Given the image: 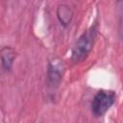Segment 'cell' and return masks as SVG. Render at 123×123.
<instances>
[{
	"label": "cell",
	"mask_w": 123,
	"mask_h": 123,
	"mask_svg": "<svg viewBox=\"0 0 123 123\" xmlns=\"http://www.w3.org/2000/svg\"><path fill=\"white\" fill-rule=\"evenodd\" d=\"M98 34V23L94 22L75 41L71 50V61L75 63L86 60L90 54Z\"/></svg>",
	"instance_id": "1"
},
{
	"label": "cell",
	"mask_w": 123,
	"mask_h": 123,
	"mask_svg": "<svg viewBox=\"0 0 123 123\" xmlns=\"http://www.w3.org/2000/svg\"><path fill=\"white\" fill-rule=\"evenodd\" d=\"M116 93L113 90L100 89L92 98L90 109L95 117L103 116L115 103Z\"/></svg>",
	"instance_id": "2"
},
{
	"label": "cell",
	"mask_w": 123,
	"mask_h": 123,
	"mask_svg": "<svg viewBox=\"0 0 123 123\" xmlns=\"http://www.w3.org/2000/svg\"><path fill=\"white\" fill-rule=\"evenodd\" d=\"M65 70L64 62L62 59L55 57L48 61L47 64V84L51 88H56L60 86Z\"/></svg>",
	"instance_id": "3"
},
{
	"label": "cell",
	"mask_w": 123,
	"mask_h": 123,
	"mask_svg": "<svg viewBox=\"0 0 123 123\" xmlns=\"http://www.w3.org/2000/svg\"><path fill=\"white\" fill-rule=\"evenodd\" d=\"M16 51L12 46H3L0 50L1 65L5 72H10L12 68L13 62L16 58Z\"/></svg>",
	"instance_id": "4"
},
{
	"label": "cell",
	"mask_w": 123,
	"mask_h": 123,
	"mask_svg": "<svg viewBox=\"0 0 123 123\" xmlns=\"http://www.w3.org/2000/svg\"><path fill=\"white\" fill-rule=\"evenodd\" d=\"M73 10L71 9V7L67 4H60L57 8V17L59 22L61 23V25H62L63 27H67L73 18Z\"/></svg>",
	"instance_id": "5"
}]
</instances>
